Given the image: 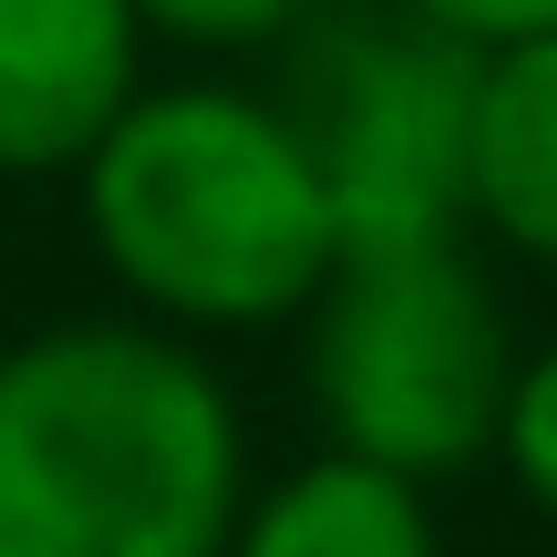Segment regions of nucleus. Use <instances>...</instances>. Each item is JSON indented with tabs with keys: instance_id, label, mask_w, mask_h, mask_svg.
<instances>
[{
	"instance_id": "f03ea898",
	"label": "nucleus",
	"mask_w": 557,
	"mask_h": 557,
	"mask_svg": "<svg viewBox=\"0 0 557 557\" xmlns=\"http://www.w3.org/2000/svg\"><path fill=\"white\" fill-rule=\"evenodd\" d=\"M83 238L156 331H278L341 269L310 145L248 83H145L73 165Z\"/></svg>"
},
{
	"instance_id": "7ed1b4c3",
	"label": "nucleus",
	"mask_w": 557,
	"mask_h": 557,
	"mask_svg": "<svg viewBox=\"0 0 557 557\" xmlns=\"http://www.w3.org/2000/svg\"><path fill=\"white\" fill-rule=\"evenodd\" d=\"M517 331L475 248H351L299 310V382L320 413V455H361L382 475L444 485L496 455L517 393Z\"/></svg>"
},
{
	"instance_id": "0eeeda50",
	"label": "nucleus",
	"mask_w": 557,
	"mask_h": 557,
	"mask_svg": "<svg viewBox=\"0 0 557 557\" xmlns=\"http://www.w3.org/2000/svg\"><path fill=\"white\" fill-rule=\"evenodd\" d=\"M227 557H444L434 485L382 475L361 455H299L289 475L248 485Z\"/></svg>"
},
{
	"instance_id": "20e7f679",
	"label": "nucleus",
	"mask_w": 557,
	"mask_h": 557,
	"mask_svg": "<svg viewBox=\"0 0 557 557\" xmlns=\"http://www.w3.org/2000/svg\"><path fill=\"white\" fill-rule=\"evenodd\" d=\"M475 62L455 32L403 0H320L278 41V114L310 145L341 259L351 248H444L465 238V135Z\"/></svg>"
},
{
	"instance_id": "f257e3e1",
	"label": "nucleus",
	"mask_w": 557,
	"mask_h": 557,
	"mask_svg": "<svg viewBox=\"0 0 557 557\" xmlns=\"http://www.w3.org/2000/svg\"><path fill=\"white\" fill-rule=\"evenodd\" d=\"M248 423L197 341L52 320L0 341V557H227Z\"/></svg>"
},
{
	"instance_id": "9d476101",
	"label": "nucleus",
	"mask_w": 557,
	"mask_h": 557,
	"mask_svg": "<svg viewBox=\"0 0 557 557\" xmlns=\"http://www.w3.org/2000/svg\"><path fill=\"white\" fill-rule=\"evenodd\" d=\"M403 11L455 32L465 52H506V41H527V32H557V0H403Z\"/></svg>"
},
{
	"instance_id": "39448f33",
	"label": "nucleus",
	"mask_w": 557,
	"mask_h": 557,
	"mask_svg": "<svg viewBox=\"0 0 557 557\" xmlns=\"http://www.w3.org/2000/svg\"><path fill=\"white\" fill-rule=\"evenodd\" d=\"M135 94V0H0V176H73Z\"/></svg>"
},
{
	"instance_id": "423d86ee",
	"label": "nucleus",
	"mask_w": 557,
	"mask_h": 557,
	"mask_svg": "<svg viewBox=\"0 0 557 557\" xmlns=\"http://www.w3.org/2000/svg\"><path fill=\"white\" fill-rule=\"evenodd\" d=\"M465 227L557 269V32H527V41L475 62Z\"/></svg>"
},
{
	"instance_id": "6e6552de",
	"label": "nucleus",
	"mask_w": 557,
	"mask_h": 557,
	"mask_svg": "<svg viewBox=\"0 0 557 557\" xmlns=\"http://www.w3.org/2000/svg\"><path fill=\"white\" fill-rule=\"evenodd\" d=\"M320 0H135L145 41H186V52H278Z\"/></svg>"
},
{
	"instance_id": "1a4fd4ad",
	"label": "nucleus",
	"mask_w": 557,
	"mask_h": 557,
	"mask_svg": "<svg viewBox=\"0 0 557 557\" xmlns=\"http://www.w3.org/2000/svg\"><path fill=\"white\" fill-rule=\"evenodd\" d=\"M496 465L517 475V496L557 527V341L517 361V393H506V423H496Z\"/></svg>"
}]
</instances>
